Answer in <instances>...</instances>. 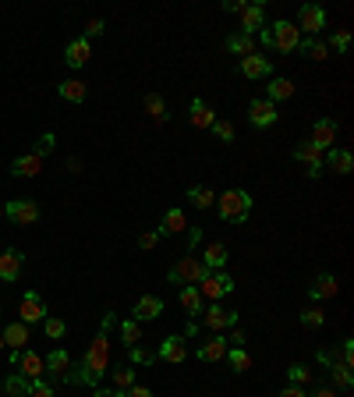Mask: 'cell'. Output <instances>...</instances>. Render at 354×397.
Instances as JSON below:
<instances>
[{"mask_svg":"<svg viewBox=\"0 0 354 397\" xmlns=\"http://www.w3.org/2000/svg\"><path fill=\"white\" fill-rule=\"evenodd\" d=\"M198 241H202V227H188V231H184V245H188V252H195Z\"/></svg>","mask_w":354,"mask_h":397,"instance_id":"50","label":"cell"},{"mask_svg":"<svg viewBox=\"0 0 354 397\" xmlns=\"http://www.w3.org/2000/svg\"><path fill=\"white\" fill-rule=\"evenodd\" d=\"M227 362H231V369L234 373H248L252 369V358H248V351L245 348H227V355H223Z\"/></svg>","mask_w":354,"mask_h":397,"instance_id":"34","label":"cell"},{"mask_svg":"<svg viewBox=\"0 0 354 397\" xmlns=\"http://www.w3.org/2000/svg\"><path fill=\"white\" fill-rule=\"evenodd\" d=\"M323 167H330L333 174H351V171H354V156L348 153V149H326Z\"/></svg>","mask_w":354,"mask_h":397,"instance_id":"20","label":"cell"},{"mask_svg":"<svg viewBox=\"0 0 354 397\" xmlns=\"http://www.w3.org/2000/svg\"><path fill=\"white\" fill-rule=\"evenodd\" d=\"M298 50H301L305 57H312V61H326V57H330V43L312 39V36H308V39H301V43H298Z\"/></svg>","mask_w":354,"mask_h":397,"instance_id":"31","label":"cell"},{"mask_svg":"<svg viewBox=\"0 0 354 397\" xmlns=\"http://www.w3.org/2000/svg\"><path fill=\"white\" fill-rule=\"evenodd\" d=\"M163 312V298L156 295H142L135 301V323H146V319H156Z\"/></svg>","mask_w":354,"mask_h":397,"instance_id":"24","label":"cell"},{"mask_svg":"<svg viewBox=\"0 0 354 397\" xmlns=\"http://www.w3.org/2000/svg\"><path fill=\"white\" fill-rule=\"evenodd\" d=\"M227 348H231V344H227V337H223V333H216L213 341H202L195 355H198V362H220V358L227 355Z\"/></svg>","mask_w":354,"mask_h":397,"instance_id":"18","label":"cell"},{"mask_svg":"<svg viewBox=\"0 0 354 397\" xmlns=\"http://www.w3.org/2000/svg\"><path fill=\"white\" fill-rule=\"evenodd\" d=\"M312 397H337V391H330V387H323V391H315Z\"/></svg>","mask_w":354,"mask_h":397,"instance_id":"61","label":"cell"},{"mask_svg":"<svg viewBox=\"0 0 354 397\" xmlns=\"http://www.w3.org/2000/svg\"><path fill=\"white\" fill-rule=\"evenodd\" d=\"M153 358H156V355H153L149 348H142V344H135V348H128V362H131V366H149Z\"/></svg>","mask_w":354,"mask_h":397,"instance_id":"45","label":"cell"},{"mask_svg":"<svg viewBox=\"0 0 354 397\" xmlns=\"http://www.w3.org/2000/svg\"><path fill=\"white\" fill-rule=\"evenodd\" d=\"M113 323H117V316L106 308V316L99 323V333L92 337V344H88V351H86V362L79 366L82 369V383H88V387H96L106 376V369H110V326Z\"/></svg>","mask_w":354,"mask_h":397,"instance_id":"1","label":"cell"},{"mask_svg":"<svg viewBox=\"0 0 354 397\" xmlns=\"http://www.w3.org/2000/svg\"><path fill=\"white\" fill-rule=\"evenodd\" d=\"M0 312H4V308H0Z\"/></svg>","mask_w":354,"mask_h":397,"instance_id":"64","label":"cell"},{"mask_svg":"<svg viewBox=\"0 0 354 397\" xmlns=\"http://www.w3.org/2000/svg\"><path fill=\"white\" fill-rule=\"evenodd\" d=\"M209 131H213V135H216L220 142H234V124H231V121H220V117H216Z\"/></svg>","mask_w":354,"mask_h":397,"instance_id":"46","label":"cell"},{"mask_svg":"<svg viewBox=\"0 0 354 397\" xmlns=\"http://www.w3.org/2000/svg\"><path fill=\"white\" fill-rule=\"evenodd\" d=\"M333 362L344 366V369H354V341H344V344H340V355H337Z\"/></svg>","mask_w":354,"mask_h":397,"instance_id":"47","label":"cell"},{"mask_svg":"<svg viewBox=\"0 0 354 397\" xmlns=\"http://www.w3.org/2000/svg\"><path fill=\"white\" fill-rule=\"evenodd\" d=\"M241 75H245V79H269V75H273V61L263 57V54L241 57Z\"/></svg>","mask_w":354,"mask_h":397,"instance_id":"16","label":"cell"},{"mask_svg":"<svg viewBox=\"0 0 354 397\" xmlns=\"http://www.w3.org/2000/svg\"><path fill=\"white\" fill-rule=\"evenodd\" d=\"M177 301H181V308H184V312H188L191 319H195V316L202 312V295H198V288H191V284L177 291Z\"/></svg>","mask_w":354,"mask_h":397,"instance_id":"29","label":"cell"},{"mask_svg":"<svg viewBox=\"0 0 354 397\" xmlns=\"http://www.w3.org/2000/svg\"><path fill=\"white\" fill-rule=\"evenodd\" d=\"M188 198L195 202V209H213V206H216V196H213L209 189H202V185H191V189H188Z\"/></svg>","mask_w":354,"mask_h":397,"instance_id":"37","label":"cell"},{"mask_svg":"<svg viewBox=\"0 0 354 397\" xmlns=\"http://www.w3.org/2000/svg\"><path fill=\"white\" fill-rule=\"evenodd\" d=\"M280 397H305V391H301V387H283Z\"/></svg>","mask_w":354,"mask_h":397,"instance_id":"59","label":"cell"},{"mask_svg":"<svg viewBox=\"0 0 354 397\" xmlns=\"http://www.w3.org/2000/svg\"><path fill=\"white\" fill-rule=\"evenodd\" d=\"M323 156H326V153H323V149H315L312 142H301V146H294V160L308 167V178H319V174L326 171V167H323Z\"/></svg>","mask_w":354,"mask_h":397,"instance_id":"9","label":"cell"},{"mask_svg":"<svg viewBox=\"0 0 354 397\" xmlns=\"http://www.w3.org/2000/svg\"><path fill=\"white\" fill-rule=\"evenodd\" d=\"M21 266H25V256H21L18 248H4V252H0V281H4V284L18 281V277H21Z\"/></svg>","mask_w":354,"mask_h":397,"instance_id":"12","label":"cell"},{"mask_svg":"<svg viewBox=\"0 0 354 397\" xmlns=\"http://www.w3.org/2000/svg\"><path fill=\"white\" fill-rule=\"evenodd\" d=\"M181 337H184V341H195V337H198V323H195V319H188V323H184V333H181Z\"/></svg>","mask_w":354,"mask_h":397,"instance_id":"53","label":"cell"},{"mask_svg":"<svg viewBox=\"0 0 354 397\" xmlns=\"http://www.w3.org/2000/svg\"><path fill=\"white\" fill-rule=\"evenodd\" d=\"M54 146H57V139H54V131H43L39 139H36V146H32V156H46V153H54Z\"/></svg>","mask_w":354,"mask_h":397,"instance_id":"43","label":"cell"},{"mask_svg":"<svg viewBox=\"0 0 354 397\" xmlns=\"http://www.w3.org/2000/svg\"><path fill=\"white\" fill-rule=\"evenodd\" d=\"M263 46L266 50H280V54H294L298 50V43H301V32H298V25L294 21H273V25H266L263 29Z\"/></svg>","mask_w":354,"mask_h":397,"instance_id":"2","label":"cell"},{"mask_svg":"<svg viewBox=\"0 0 354 397\" xmlns=\"http://www.w3.org/2000/svg\"><path fill=\"white\" fill-rule=\"evenodd\" d=\"M234 291V277L223 273V270H206V277L198 281V295L209 298V301H220L223 295Z\"/></svg>","mask_w":354,"mask_h":397,"instance_id":"5","label":"cell"},{"mask_svg":"<svg viewBox=\"0 0 354 397\" xmlns=\"http://www.w3.org/2000/svg\"><path fill=\"white\" fill-rule=\"evenodd\" d=\"M4 216H7L11 223H18V227H29V223L39 220V202H36V198H11V202L4 206Z\"/></svg>","mask_w":354,"mask_h":397,"instance_id":"7","label":"cell"},{"mask_svg":"<svg viewBox=\"0 0 354 397\" xmlns=\"http://www.w3.org/2000/svg\"><path fill=\"white\" fill-rule=\"evenodd\" d=\"M4 394H7V397H29V380H25V376H18V373L4 376Z\"/></svg>","mask_w":354,"mask_h":397,"instance_id":"36","label":"cell"},{"mask_svg":"<svg viewBox=\"0 0 354 397\" xmlns=\"http://www.w3.org/2000/svg\"><path fill=\"white\" fill-rule=\"evenodd\" d=\"M245 341H248V333H245V330L234 323V326H231V337H227V344H231V348H241Z\"/></svg>","mask_w":354,"mask_h":397,"instance_id":"51","label":"cell"},{"mask_svg":"<svg viewBox=\"0 0 354 397\" xmlns=\"http://www.w3.org/2000/svg\"><path fill=\"white\" fill-rule=\"evenodd\" d=\"M0 337H4V348H11V351H21V348L29 344V326H25L21 319H18V323H7Z\"/></svg>","mask_w":354,"mask_h":397,"instance_id":"21","label":"cell"},{"mask_svg":"<svg viewBox=\"0 0 354 397\" xmlns=\"http://www.w3.org/2000/svg\"><path fill=\"white\" fill-rule=\"evenodd\" d=\"M326 323V312L319 308V305H308L305 312H301V326H308V330H319Z\"/></svg>","mask_w":354,"mask_h":397,"instance_id":"40","label":"cell"},{"mask_svg":"<svg viewBox=\"0 0 354 397\" xmlns=\"http://www.w3.org/2000/svg\"><path fill=\"white\" fill-rule=\"evenodd\" d=\"M223 263H227V245H220V241L206 245V252H202V266H206V270H223Z\"/></svg>","mask_w":354,"mask_h":397,"instance_id":"28","label":"cell"},{"mask_svg":"<svg viewBox=\"0 0 354 397\" xmlns=\"http://www.w3.org/2000/svg\"><path fill=\"white\" fill-rule=\"evenodd\" d=\"M39 171H43V160H39V156H32V153H25V156L11 160V174H14V178H36Z\"/></svg>","mask_w":354,"mask_h":397,"instance_id":"26","label":"cell"},{"mask_svg":"<svg viewBox=\"0 0 354 397\" xmlns=\"http://www.w3.org/2000/svg\"><path fill=\"white\" fill-rule=\"evenodd\" d=\"M315 358H319V362H323V366H326V369H330V362H333V355H330V351H326V348H319V351H315Z\"/></svg>","mask_w":354,"mask_h":397,"instance_id":"58","label":"cell"},{"mask_svg":"<svg viewBox=\"0 0 354 397\" xmlns=\"http://www.w3.org/2000/svg\"><path fill=\"white\" fill-rule=\"evenodd\" d=\"M29 397H57V394H54V387L46 380H32L29 383Z\"/></svg>","mask_w":354,"mask_h":397,"instance_id":"48","label":"cell"},{"mask_svg":"<svg viewBox=\"0 0 354 397\" xmlns=\"http://www.w3.org/2000/svg\"><path fill=\"white\" fill-rule=\"evenodd\" d=\"M156 358H163V362H171V366H181V362L188 358V341H184L181 333H177V337H163Z\"/></svg>","mask_w":354,"mask_h":397,"instance_id":"13","label":"cell"},{"mask_svg":"<svg viewBox=\"0 0 354 397\" xmlns=\"http://www.w3.org/2000/svg\"><path fill=\"white\" fill-rule=\"evenodd\" d=\"M14 369H18V376H25L29 383H32V380H43V376H46V362H43V355H36V351H21V355H18V366H14Z\"/></svg>","mask_w":354,"mask_h":397,"instance_id":"11","label":"cell"},{"mask_svg":"<svg viewBox=\"0 0 354 397\" xmlns=\"http://www.w3.org/2000/svg\"><path fill=\"white\" fill-rule=\"evenodd\" d=\"M326 21H330V14H326L323 4H305V7L298 11V21H294V25H298V32H308V36L315 39V36L326 29Z\"/></svg>","mask_w":354,"mask_h":397,"instance_id":"6","label":"cell"},{"mask_svg":"<svg viewBox=\"0 0 354 397\" xmlns=\"http://www.w3.org/2000/svg\"><path fill=\"white\" fill-rule=\"evenodd\" d=\"M43 362H46L50 376H61V380H64V373L71 369V355H68V351H61V348H57V351H50V358H43Z\"/></svg>","mask_w":354,"mask_h":397,"instance_id":"32","label":"cell"},{"mask_svg":"<svg viewBox=\"0 0 354 397\" xmlns=\"http://www.w3.org/2000/svg\"><path fill=\"white\" fill-rule=\"evenodd\" d=\"M287 376H290V387H308V383H312V373H308L301 362H294V366L287 369Z\"/></svg>","mask_w":354,"mask_h":397,"instance_id":"44","label":"cell"},{"mask_svg":"<svg viewBox=\"0 0 354 397\" xmlns=\"http://www.w3.org/2000/svg\"><path fill=\"white\" fill-rule=\"evenodd\" d=\"M216 209H220V220L227 223H245L248 213H252V196L245 189H231L223 196L216 198Z\"/></svg>","mask_w":354,"mask_h":397,"instance_id":"3","label":"cell"},{"mask_svg":"<svg viewBox=\"0 0 354 397\" xmlns=\"http://www.w3.org/2000/svg\"><path fill=\"white\" fill-rule=\"evenodd\" d=\"M0 220H4V206H0Z\"/></svg>","mask_w":354,"mask_h":397,"instance_id":"63","label":"cell"},{"mask_svg":"<svg viewBox=\"0 0 354 397\" xmlns=\"http://www.w3.org/2000/svg\"><path fill=\"white\" fill-rule=\"evenodd\" d=\"M206 277V266H202V259H195V256H184V259H177L174 266H171V273H167V281L171 284H181V288H195L198 281Z\"/></svg>","mask_w":354,"mask_h":397,"instance_id":"4","label":"cell"},{"mask_svg":"<svg viewBox=\"0 0 354 397\" xmlns=\"http://www.w3.org/2000/svg\"><path fill=\"white\" fill-rule=\"evenodd\" d=\"M99 32H103V18H92V21L86 25V39L88 36H99Z\"/></svg>","mask_w":354,"mask_h":397,"instance_id":"55","label":"cell"},{"mask_svg":"<svg viewBox=\"0 0 354 397\" xmlns=\"http://www.w3.org/2000/svg\"><path fill=\"white\" fill-rule=\"evenodd\" d=\"M124 397H153V391H149V387H138V383H135V387H128V391H124Z\"/></svg>","mask_w":354,"mask_h":397,"instance_id":"54","label":"cell"},{"mask_svg":"<svg viewBox=\"0 0 354 397\" xmlns=\"http://www.w3.org/2000/svg\"><path fill=\"white\" fill-rule=\"evenodd\" d=\"M290 96H294V82L290 79H273L266 86V99L269 103H280V99H290Z\"/></svg>","mask_w":354,"mask_h":397,"instance_id":"30","label":"cell"},{"mask_svg":"<svg viewBox=\"0 0 354 397\" xmlns=\"http://www.w3.org/2000/svg\"><path fill=\"white\" fill-rule=\"evenodd\" d=\"M156 241H160V231H146V234L138 238V248L149 252V248H156Z\"/></svg>","mask_w":354,"mask_h":397,"instance_id":"52","label":"cell"},{"mask_svg":"<svg viewBox=\"0 0 354 397\" xmlns=\"http://www.w3.org/2000/svg\"><path fill=\"white\" fill-rule=\"evenodd\" d=\"M113 373V391H128V387H135V369L131 366H117V369H110Z\"/></svg>","mask_w":354,"mask_h":397,"instance_id":"38","label":"cell"},{"mask_svg":"<svg viewBox=\"0 0 354 397\" xmlns=\"http://www.w3.org/2000/svg\"><path fill=\"white\" fill-rule=\"evenodd\" d=\"M202 323L213 330V333H223L238 323V308H223L220 301H213L209 308H202Z\"/></svg>","mask_w":354,"mask_h":397,"instance_id":"8","label":"cell"},{"mask_svg":"<svg viewBox=\"0 0 354 397\" xmlns=\"http://www.w3.org/2000/svg\"><path fill=\"white\" fill-rule=\"evenodd\" d=\"M188 121H191V128H213V121H216V114H213V106L206 103V99H191V106H188Z\"/></svg>","mask_w":354,"mask_h":397,"instance_id":"19","label":"cell"},{"mask_svg":"<svg viewBox=\"0 0 354 397\" xmlns=\"http://www.w3.org/2000/svg\"><path fill=\"white\" fill-rule=\"evenodd\" d=\"M333 139H337V124H333L330 117H319V121L312 124V139H308V142L326 153V149H333Z\"/></svg>","mask_w":354,"mask_h":397,"instance_id":"14","label":"cell"},{"mask_svg":"<svg viewBox=\"0 0 354 397\" xmlns=\"http://www.w3.org/2000/svg\"><path fill=\"white\" fill-rule=\"evenodd\" d=\"M68 171H71V174H79V171H82V160H79V156H71V160H68Z\"/></svg>","mask_w":354,"mask_h":397,"instance_id":"60","label":"cell"},{"mask_svg":"<svg viewBox=\"0 0 354 397\" xmlns=\"http://www.w3.org/2000/svg\"><path fill=\"white\" fill-rule=\"evenodd\" d=\"M156 231H160V234H184V231H188V216H184V209H181V206L167 209V213H163V223H160Z\"/></svg>","mask_w":354,"mask_h":397,"instance_id":"25","label":"cell"},{"mask_svg":"<svg viewBox=\"0 0 354 397\" xmlns=\"http://www.w3.org/2000/svg\"><path fill=\"white\" fill-rule=\"evenodd\" d=\"M57 93L68 99V103H82V99H86V82H79V79H68V82H61V89H57Z\"/></svg>","mask_w":354,"mask_h":397,"instance_id":"35","label":"cell"},{"mask_svg":"<svg viewBox=\"0 0 354 397\" xmlns=\"http://www.w3.org/2000/svg\"><path fill=\"white\" fill-rule=\"evenodd\" d=\"M227 50L238 54V57H252V54H256V36H248V32H231V36H227Z\"/></svg>","mask_w":354,"mask_h":397,"instance_id":"27","label":"cell"},{"mask_svg":"<svg viewBox=\"0 0 354 397\" xmlns=\"http://www.w3.org/2000/svg\"><path fill=\"white\" fill-rule=\"evenodd\" d=\"M43 333H46V341H61V337L68 333V323L57 319V316H46V319H43Z\"/></svg>","mask_w":354,"mask_h":397,"instance_id":"39","label":"cell"},{"mask_svg":"<svg viewBox=\"0 0 354 397\" xmlns=\"http://www.w3.org/2000/svg\"><path fill=\"white\" fill-rule=\"evenodd\" d=\"M333 50H337V54H348V50H351V32H344V29L333 32Z\"/></svg>","mask_w":354,"mask_h":397,"instance_id":"49","label":"cell"},{"mask_svg":"<svg viewBox=\"0 0 354 397\" xmlns=\"http://www.w3.org/2000/svg\"><path fill=\"white\" fill-rule=\"evenodd\" d=\"M146 110H149V117H153L156 124H167V121H171L167 103H163V96H160V93H149V96H146Z\"/></svg>","mask_w":354,"mask_h":397,"instance_id":"33","label":"cell"},{"mask_svg":"<svg viewBox=\"0 0 354 397\" xmlns=\"http://www.w3.org/2000/svg\"><path fill=\"white\" fill-rule=\"evenodd\" d=\"M92 397H124V394H121V391H113V387H99Z\"/></svg>","mask_w":354,"mask_h":397,"instance_id":"57","label":"cell"},{"mask_svg":"<svg viewBox=\"0 0 354 397\" xmlns=\"http://www.w3.org/2000/svg\"><path fill=\"white\" fill-rule=\"evenodd\" d=\"M0 351H4V337H0Z\"/></svg>","mask_w":354,"mask_h":397,"instance_id":"62","label":"cell"},{"mask_svg":"<svg viewBox=\"0 0 354 397\" xmlns=\"http://www.w3.org/2000/svg\"><path fill=\"white\" fill-rule=\"evenodd\" d=\"M330 376H333V383H337L340 391H351V387H354L351 369H344V366H337V362H330Z\"/></svg>","mask_w":354,"mask_h":397,"instance_id":"41","label":"cell"},{"mask_svg":"<svg viewBox=\"0 0 354 397\" xmlns=\"http://www.w3.org/2000/svg\"><path fill=\"white\" fill-rule=\"evenodd\" d=\"M88 57H92V46H88L86 36L71 39V43H68V50H64V61H68V68H86Z\"/></svg>","mask_w":354,"mask_h":397,"instance_id":"17","label":"cell"},{"mask_svg":"<svg viewBox=\"0 0 354 397\" xmlns=\"http://www.w3.org/2000/svg\"><path fill=\"white\" fill-rule=\"evenodd\" d=\"M337 291H340L337 277H333V273H319V277L312 281V288H308V298H312V301H323V298H333Z\"/></svg>","mask_w":354,"mask_h":397,"instance_id":"23","label":"cell"},{"mask_svg":"<svg viewBox=\"0 0 354 397\" xmlns=\"http://www.w3.org/2000/svg\"><path fill=\"white\" fill-rule=\"evenodd\" d=\"M223 11H231V14H241V11H245V0H227V4H223Z\"/></svg>","mask_w":354,"mask_h":397,"instance_id":"56","label":"cell"},{"mask_svg":"<svg viewBox=\"0 0 354 397\" xmlns=\"http://www.w3.org/2000/svg\"><path fill=\"white\" fill-rule=\"evenodd\" d=\"M43 319H46V305H43V298L36 295V291L21 295V323L29 326V323H43Z\"/></svg>","mask_w":354,"mask_h":397,"instance_id":"15","label":"cell"},{"mask_svg":"<svg viewBox=\"0 0 354 397\" xmlns=\"http://www.w3.org/2000/svg\"><path fill=\"white\" fill-rule=\"evenodd\" d=\"M256 29H266V7L263 4H245V11H241V29L238 32H256Z\"/></svg>","mask_w":354,"mask_h":397,"instance_id":"22","label":"cell"},{"mask_svg":"<svg viewBox=\"0 0 354 397\" xmlns=\"http://www.w3.org/2000/svg\"><path fill=\"white\" fill-rule=\"evenodd\" d=\"M121 337H124L128 348H135V344H142V326L135 319H128V323H121Z\"/></svg>","mask_w":354,"mask_h":397,"instance_id":"42","label":"cell"},{"mask_svg":"<svg viewBox=\"0 0 354 397\" xmlns=\"http://www.w3.org/2000/svg\"><path fill=\"white\" fill-rule=\"evenodd\" d=\"M248 124L252 128H269V124H276V103H269V99H252L248 103Z\"/></svg>","mask_w":354,"mask_h":397,"instance_id":"10","label":"cell"}]
</instances>
